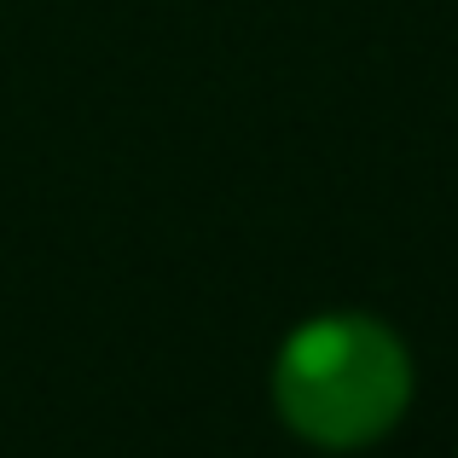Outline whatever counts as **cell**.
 I'll return each mask as SVG.
<instances>
[{"mask_svg": "<svg viewBox=\"0 0 458 458\" xmlns=\"http://www.w3.org/2000/svg\"><path fill=\"white\" fill-rule=\"evenodd\" d=\"M406 389L412 366L377 319H313L291 336L273 377L284 418L319 447L377 441L401 418Z\"/></svg>", "mask_w": 458, "mask_h": 458, "instance_id": "obj_1", "label": "cell"}]
</instances>
